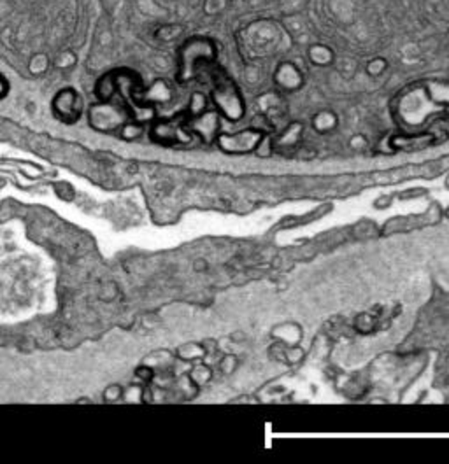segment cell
Segmentation results:
<instances>
[{
  "mask_svg": "<svg viewBox=\"0 0 449 464\" xmlns=\"http://www.w3.org/2000/svg\"><path fill=\"white\" fill-rule=\"evenodd\" d=\"M218 58V46L212 39L202 35L188 37L178 50V72L176 81L188 84L198 76L202 67L215 64Z\"/></svg>",
  "mask_w": 449,
  "mask_h": 464,
  "instance_id": "obj_1",
  "label": "cell"
},
{
  "mask_svg": "<svg viewBox=\"0 0 449 464\" xmlns=\"http://www.w3.org/2000/svg\"><path fill=\"white\" fill-rule=\"evenodd\" d=\"M211 100L222 117L228 121H239L244 116V100L239 91L237 84L232 81L223 69L212 71V90Z\"/></svg>",
  "mask_w": 449,
  "mask_h": 464,
  "instance_id": "obj_2",
  "label": "cell"
},
{
  "mask_svg": "<svg viewBox=\"0 0 449 464\" xmlns=\"http://www.w3.org/2000/svg\"><path fill=\"white\" fill-rule=\"evenodd\" d=\"M134 120L132 110L121 98L114 97L111 100H98L88 110V121L93 130L102 134L120 132L128 121Z\"/></svg>",
  "mask_w": 449,
  "mask_h": 464,
  "instance_id": "obj_3",
  "label": "cell"
},
{
  "mask_svg": "<svg viewBox=\"0 0 449 464\" xmlns=\"http://www.w3.org/2000/svg\"><path fill=\"white\" fill-rule=\"evenodd\" d=\"M186 112L172 117H160L153 120L149 135L154 142L161 146H178V144H188L191 141V132L186 127Z\"/></svg>",
  "mask_w": 449,
  "mask_h": 464,
  "instance_id": "obj_4",
  "label": "cell"
},
{
  "mask_svg": "<svg viewBox=\"0 0 449 464\" xmlns=\"http://www.w3.org/2000/svg\"><path fill=\"white\" fill-rule=\"evenodd\" d=\"M220 117H222V114L216 109L204 110V112L195 114V116H188L186 127L191 132V135H197L202 142L212 144L218 141V135L222 134Z\"/></svg>",
  "mask_w": 449,
  "mask_h": 464,
  "instance_id": "obj_5",
  "label": "cell"
},
{
  "mask_svg": "<svg viewBox=\"0 0 449 464\" xmlns=\"http://www.w3.org/2000/svg\"><path fill=\"white\" fill-rule=\"evenodd\" d=\"M262 142V132L256 128H248V130L235 132V134H220L218 135V147L228 154H244L255 149Z\"/></svg>",
  "mask_w": 449,
  "mask_h": 464,
  "instance_id": "obj_6",
  "label": "cell"
},
{
  "mask_svg": "<svg viewBox=\"0 0 449 464\" xmlns=\"http://www.w3.org/2000/svg\"><path fill=\"white\" fill-rule=\"evenodd\" d=\"M51 108H53L55 116L58 120L67 124H72L81 117L83 102H81L79 93H77L74 88H64V90H60L55 95Z\"/></svg>",
  "mask_w": 449,
  "mask_h": 464,
  "instance_id": "obj_7",
  "label": "cell"
},
{
  "mask_svg": "<svg viewBox=\"0 0 449 464\" xmlns=\"http://www.w3.org/2000/svg\"><path fill=\"white\" fill-rule=\"evenodd\" d=\"M141 98L144 104L153 105V108L158 104H167L172 98V88L165 81L158 79L151 84L148 90H142Z\"/></svg>",
  "mask_w": 449,
  "mask_h": 464,
  "instance_id": "obj_8",
  "label": "cell"
},
{
  "mask_svg": "<svg viewBox=\"0 0 449 464\" xmlns=\"http://www.w3.org/2000/svg\"><path fill=\"white\" fill-rule=\"evenodd\" d=\"M275 79H278L279 86L288 88V90H293V88L300 86V83H302V76H300L299 69L292 64H283L281 67L278 69Z\"/></svg>",
  "mask_w": 449,
  "mask_h": 464,
  "instance_id": "obj_9",
  "label": "cell"
},
{
  "mask_svg": "<svg viewBox=\"0 0 449 464\" xmlns=\"http://www.w3.org/2000/svg\"><path fill=\"white\" fill-rule=\"evenodd\" d=\"M309 54H311L312 60L319 65L330 64L334 60V53L330 51V47L323 46V44H314V46L309 50Z\"/></svg>",
  "mask_w": 449,
  "mask_h": 464,
  "instance_id": "obj_10",
  "label": "cell"
},
{
  "mask_svg": "<svg viewBox=\"0 0 449 464\" xmlns=\"http://www.w3.org/2000/svg\"><path fill=\"white\" fill-rule=\"evenodd\" d=\"M204 354L205 349L204 345L200 344H186L178 351V357H181V359L185 361H195L198 359V357H204Z\"/></svg>",
  "mask_w": 449,
  "mask_h": 464,
  "instance_id": "obj_11",
  "label": "cell"
},
{
  "mask_svg": "<svg viewBox=\"0 0 449 464\" xmlns=\"http://www.w3.org/2000/svg\"><path fill=\"white\" fill-rule=\"evenodd\" d=\"M208 110V97L204 93H193L190 98V105H188L186 114L188 116H195V114H200Z\"/></svg>",
  "mask_w": 449,
  "mask_h": 464,
  "instance_id": "obj_12",
  "label": "cell"
},
{
  "mask_svg": "<svg viewBox=\"0 0 449 464\" xmlns=\"http://www.w3.org/2000/svg\"><path fill=\"white\" fill-rule=\"evenodd\" d=\"M386 67V60H382V58H375L369 64V72L370 74H377V72H382V69Z\"/></svg>",
  "mask_w": 449,
  "mask_h": 464,
  "instance_id": "obj_13",
  "label": "cell"
},
{
  "mask_svg": "<svg viewBox=\"0 0 449 464\" xmlns=\"http://www.w3.org/2000/svg\"><path fill=\"white\" fill-rule=\"evenodd\" d=\"M7 93H9V81L0 74V98L6 97Z\"/></svg>",
  "mask_w": 449,
  "mask_h": 464,
  "instance_id": "obj_14",
  "label": "cell"
}]
</instances>
